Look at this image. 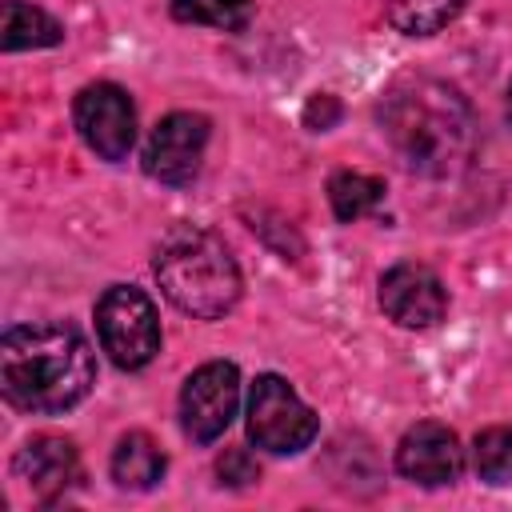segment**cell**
<instances>
[{"instance_id":"obj_1","label":"cell","mask_w":512,"mask_h":512,"mask_svg":"<svg viewBox=\"0 0 512 512\" xmlns=\"http://www.w3.org/2000/svg\"><path fill=\"white\" fill-rule=\"evenodd\" d=\"M380 132L416 176H456L476 152L468 100L444 80H404L380 104Z\"/></svg>"},{"instance_id":"obj_2","label":"cell","mask_w":512,"mask_h":512,"mask_svg":"<svg viewBox=\"0 0 512 512\" xmlns=\"http://www.w3.org/2000/svg\"><path fill=\"white\" fill-rule=\"evenodd\" d=\"M96 356L72 324H16L0 340V392L32 416L68 412L88 396Z\"/></svg>"},{"instance_id":"obj_3","label":"cell","mask_w":512,"mask_h":512,"mask_svg":"<svg viewBox=\"0 0 512 512\" xmlns=\"http://www.w3.org/2000/svg\"><path fill=\"white\" fill-rule=\"evenodd\" d=\"M160 292L196 320H220L240 300V268L224 240L208 228H172L152 260Z\"/></svg>"},{"instance_id":"obj_4","label":"cell","mask_w":512,"mask_h":512,"mask_svg":"<svg viewBox=\"0 0 512 512\" xmlns=\"http://www.w3.org/2000/svg\"><path fill=\"white\" fill-rule=\"evenodd\" d=\"M96 336L116 368H144L160 352V316L148 292L132 284H112L96 304Z\"/></svg>"},{"instance_id":"obj_5","label":"cell","mask_w":512,"mask_h":512,"mask_svg":"<svg viewBox=\"0 0 512 512\" xmlns=\"http://www.w3.org/2000/svg\"><path fill=\"white\" fill-rule=\"evenodd\" d=\"M320 432L316 412L292 392V384L284 376H256L252 392H248V436L256 448L272 452V456H292L304 452Z\"/></svg>"},{"instance_id":"obj_6","label":"cell","mask_w":512,"mask_h":512,"mask_svg":"<svg viewBox=\"0 0 512 512\" xmlns=\"http://www.w3.org/2000/svg\"><path fill=\"white\" fill-rule=\"evenodd\" d=\"M240 404V372L228 360H212L196 368L180 388V424L196 444H212L224 436Z\"/></svg>"},{"instance_id":"obj_7","label":"cell","mask_w":512,"mask_h":512,"mask_svg":"<svg viewBox=\"0 0 512 512\" xmlns=\"http://www.w3.org/2000/svg\"><path fill=\"white\" fill-rule=\"evenodd\" d=\"M208 148V120L200 112H168L144 144V172L160 184H188L196 180Z\"/></svg>"},{"instance_id":"obj_8","label":"cell","mask_w":512,"mask_h":512,"mask_svg":"<svg viewBox=\"0 0 512 512\" xmlns=\"http://www.w3.org/2000/svg\"><path fill=\"white\" fill-rule=\"evenodd\" d=\"M76 128L100 160H124L136 144V108L120 84H88L76 96Z\"/></svg>"},{"instance_id":"obj_9","label":"cell","mask_w":512,"mask_h":512,"mask_svg":"<svg viewBox=\"0 0 512 512\" xmlns=\"http://www.w3.org/2000/svg\"><path fill=\"white\" fill-rule=\"evenodd\" d=\"M380 308L400 328H432L448 312V288L424 264H396L380 276Z\"/></svg>"},{"instance_id":"obj_10","label":"cell","mask_w":512,"mask_h":512,"mask_svg":"<svg viewBox=\"0 0 512 512\" xmlns=\"http://www.w3.org/2000/svg\"><path fill=\"white\" fill-rule=\"evenodd\" d=\"M396 468L404 480L412 484H424V488H444V484H456L460 472H464V448L456 440L452 428L444 424H416L400 436L396 444Z\"/></svg>"},{"instance_id":"obj_11","label":"cell","mask_w":512,"mask_h":512,"mask_svg":"<svg viewBox=\"0 0 512 512\" xmlns=\"http://www.w3.org/2000/svg\"><path fill=\"white\" fill-rule=\"evenodd\" d=\"M16 476L32 488L36 500H56L80 480V456L64 436H36L16 452Z\"/></svg>"},{"instance_id":"obj_12","label":"cell","mask_w":512,"mask_h":512,"mask_svg":"<svg viewBox=\"0 0 512 512\" xmlns=\"http://www.w3.org/2000/svg\"><path fill=\"white\" fill-rule=\"evenodd\" d=\"M164 464L168 460H164V452L156 448V440L148 432H128V436H120V444L112 452V480L120 488L144 492L164 476Z\"/></svg>"},{"instance_id":"obj_13","label":"cell","mask_w":512,"mask_h":512,"mask_svg":"<svg viewBox=\"0 0 512 512\" xmlns=\"http://www.w3.org/2000/svg\"><path fill=\"white\" fill-rule=\"evenodd\" d=\"M60 40H64V24L52 20L44 8L24 4V0H4V36H0V44L8 52H20V48H52Z\"/></svg>"},{"instance_id":"obj_14","label":"cell","mask_w":512,"mask_h":512,"mask_svg":"<svg viewBox=\"0 0 512 512\" xmlns=\"http://www.w3.org/2000/svg\"><path fill=\"white\" fill-rule=\"evenodd\" d=\"M468 0H384V16L404 36H432L448 28Z\"/></svg>"},{"instance_id":"obj_15","label":"cell","mask_w":512,"mask_h":512,"mask_svg":"<svg viewBox=\"0 0 512 512\" xmlns=\"http://www.w3.org/2000/svg\"><path fill=\"white\" fill-rule=\"evenodd\" d=\"M380 200H384V180H380V176L344 168V172H336V176L328 180V204H332L336 220H344V224L368 216Z\"/></svg>"},{"instance_id":"obj_16","label":"cell","mask_w":512,"mask_h":512,"mask_svg":"<svg viewBox=\"0 0 512 512\" xmlns=\"http://www.w3.org/2000/svg\"><path fill=\"white\" fill-rule=\"evenodd\" d=\"M472 464H476V476L484 484L508 488L512 484V424L484 428L472 444Z\"/></svg>"},{"instance_id":"obj_17","label":"cell","mask_w":512,"mask_h":512,"mask_svg":"<svg viewBox=\"0 0 512 512\" xmlns=\"http://www.w3.org/2000/svg\"><path fill=\"white\" fill-rule=\"evenodd\" d=\"M172 16L184 24H212L240 32L252 20V0H172Z\"/></svg>"},{"instance_id":"obj_18","label":"cell","mask_w":512,"mask_h":512,"mask_svg":"<svg viewBox=\"0 0 512 512\" xmlns=\"http://www.w3.org/2000/svg\"><path fill=\"white\" fill-rule=\"evenodd\" d=\"M216 472H220V484H232V488H248L260 480V464L244 448H224V456L216 460Z\"/></svg>"},{"instance_id":"obj_19","label":"cell","mask_w":512,"mask_h":512,"mask_svg":"<svg viewBox=\"0 0 512 512\" xmlns=\"http://www.w3.org/2000/svg\"><path fill=\"white\" fill-rule=\"evenodd\" d=\"M336 116H340V104H336L332 96H316V100L304 108V124H308V128H316V132H320V128H328Z\"/></svg>"},{"instance_id":"obj_20","label":"cell","mask_w":512,"mask_h":512,"mask_svg":"<svg viewBox=\"0 0 512 512\" xmlns=\"http://www.w3.org/2000/svg\"><path fill=\"white\" fill-rule=\"evenodd\" d=\"M508 120H512V84H508Z\"/></svg>"}]
</instances>
